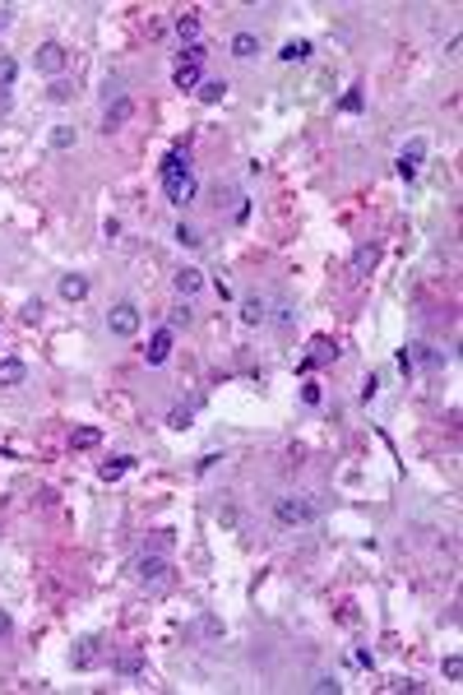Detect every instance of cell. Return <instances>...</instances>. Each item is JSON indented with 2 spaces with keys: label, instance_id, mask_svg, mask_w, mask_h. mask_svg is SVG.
<instances>
[{
  "label": "cell",
  "instance_id": "27",
  "mask_svg": "<svg viewBox=\"0 0 463 695\" xmlns=\"http://www.w3.org/2000/svg\"><path fill=\"white\" fill-rule=\"evenodd\" d=\"M176 89H199V65H181L176 70Z\"/></svg>",
  "mask_w": 463,
  "mask_h": 695
},
{
  "label": "cell",
  "instance_id": "6",
  "mask_svg": "<svg viewBox=\"0 0 463 695\" xmlns=\"http://www.w3.org/2000/svg\"><path fill=\"white\" fill-rule=\"evenodd\" d=\"M130 116H135V103H130L126 93H121V98H107V112H103V130H107V135H112V130H121V126H126Z\"/></svg>",
  "mask_w": 463,
  "mask_h": 695
},
{
  "label": "cell",
  "instance_id": "28",
  "mask_svg": "<svg viewBox=\"0 0 463 695\" xmlns=\"http://www.w3.org/2000/svg\"><path fill=\"white\" fill-rule=\"evenodd\" d=\"M14 79H19V65L10 56H0V89H14Z\"/></svg>",
  "mask_w": 463,
  "mask_h": 695
},
{
  "label": "cell",
  "instance_id": "14",
  "mask_svg": "<svg viewBox=\"0 0 463 695\" xmlns=\"http://www.w3.org/2000/svg\"><path fill=\"white\" fill-rule=\"evenodd\" d=\"M61 297L65 301H84V297H89V278H84V274H65L61 278Z\"/></svg>",
  "mask_w": 463,
  "mask_h": 695
},
{
  "label": "cell",
  "instance_id": "9",
  "mask_svg": "<svg viewBox=\"0 0 463 695\" xmlns=\"http://www.w3.org/2000/svg\"><path fill=\"white\" fill-rule=\"evenodd\" d=\"M167 357H172V329H158V334L149 338V348H144V361H149V366H162Z\"/></svg>",
  "mask_w": 463,
  "mask_h": 695
},
{
  "label": "cell",
  "instance_id": "7",
  "mask_svg": "<svg viewBox=\"0 0 463 695\" xmlns=\"http://www.w3.org/2000/svg\"><path fill=\"white\" fill-rule=\"evenodd\" d=\"M334 357H338V343L320 334V338H310V352L301 357V371H310V366H329Z\"/></svg>",
  "mask_w": 463,
  "mask_h": 695
},
{
  "label": "cell",
  "instance_id": "12",
  "mask_svg": "<svg viewBox=\"0 0 463 695\" xmlns=\"http://www.w3.org/2000/svg\"><path fill=\"white\" fill-rule=\"evenodd\" d=\"M112 672H121V677H139V672H144V654H139V649L116 654V658H112Z\"/></svg>",
  "mask_w": 463,
  "mask_h": 695
},
{
  "label": "cell",
  "instance_id": "13",
  "mask_svg": "<svg viewBox=\"0 0 463 695\" xmlns=\"http://www.w3.org/2000/svg\"><path fill=\"white\" fill-rule=\"evenodd\" d=\"M24 375H28V366L19 357H0V385L10 389V385H24Z\"/></svg>",
  "mask_w": 463,
  "mask_h": 695
},
{
  "label": "cell",
  "instance_id": "5",
  "mask_svg": "<svg viewBox=\"0 0 463 695\" xmlns=\"http://www.w3.org/2000/svg\"><path fill=\"white\" fill-rule=\"evenodd\" d=\"M422 163H426V140L417 135V140L403 144V154H399V163H394V167H399V177H403V181H417Z\"/></svg>",
  "mask_w": 463,
  "mask_h": 695
},
{
  "label": "cell",
  "instance_id": "39",
  "mask_svg": "<svg viewBox=\"0 0 463 695\" xmlns=\"http://www.w3.org/2000/svg\"><path fill=\"white\" fill-rule=\"evenodd\" d=\"M10 14H14V10H5V5H0V28H5V24H10Z\"/></svg>",
  "mask_w": 463,
  "mask_h": 695
},
{
  "label": "cell",
  "instance_id": "36",
  "mask_svg": "<svg viewBox=\"0 0 463 695\" xmlns=\"http://www.w3.org/2000/svg\"><path fill=\"white\" fill-rule=\"evenodd\" d=\"M315 691H324V695L334 691V695H338V682H334V677H315Z\"/></svg>",
  "mask_w": 463,
  "mask_h": 695
},
{
  "label": "cell",
  "instance_id": "29",
  "mask_svg": "<svg viewBox=\"0 0 463 695\" xmlns=\"http://www.w3.org/2000/svg\"><path fill=\"white\" fill-rule=\"evenodd\" d=\"M208 61V47H204V42H190V47H185V61H181V65H204Z\"/></svg>",
  "mask_w": 463,
  "mask_h": 695
},
{
  "label": "cell",
  "instance_id": "30",
  "mask_svg": "<svg viewBox=\"0 0 463 695\" xmlns=\"http://www.w3.org/2000/svg\"><path fill=\"white\" fill-rule=\"evenodd\" d=\"M70 144H75V130H70V126H56V130H52V149H70Z\"/></svg>",
  "mask_w": 463,
  "mask_h": 695
},
{
  "label": "cell",
  "instance_id": "16",
  "mask_svg": "<svg viewBox=\"0 0 463 695\" xmlns=\"http://www.w3.org/2000/svg\"><path fill=\"white\" fill-rule=\"evenodd\" d=\"M232 56H236V61L259 56V38H255V33H236V38H232Z\"/></svg>",
  "mask_w": 463,
  "mask_h": 695
},
{
  "label": "cell",
  "instance_id": "23",
  "mask_svg": "<svg viewBox=\"0 0 463 695\" xmlns=\"http://www.w3.org/2000/svg\"><path fill=\"white\" fill-rule=\"evenodd\" d=\"M130 473V454H121V459H107L103 463V477L107 482H116V477H126Z\"/></svg>",
  "mask_w": 463,
  "mask_h": 695
},
{
  "label": "cell",
  "instance_id": "25",
  "mask_svg": "<svg viewBox=\"0 0 463 695\" xmlns=\"http://www.w3.org/2000/svg\"><path fill=\"white\" fill-rule=\"evenodd\" d=\"M278 56H283V61H306V56H310V42H306V38H296V42H287Z\"/></svg>",
  "mask_w": 463,
  "mask_h": 695
},
{
  "label": "cell",
  "instance_id": "1",
  "mask_svg": "<svg viewBox=\"0 0 463 695\" xmlns=\"http://www.w3.org/2000/svg\"><path fill=\"white\" fill-rule=\"evenodd\" d=\"M273 515L287 528H310V524H320V501L315 496H278Z\"/></svg>",
  "mask_w": 463,
  "mask_h": 695
},
{
  "label": "cell",
  "instance_id": "17",
  "mask_svg": "<svg viewBox=\"0 0 463 695\" xmlns=\"http://www.w3.org/2000/svg\"><path fill=\"white\" fill-rule=\"evenodd\" d=\"M195 195H199V181H195V172H190V177L181 181V186H176V190L167 195V200H172V204H176V209H185V204H195Z\"/></svg>",
  "mask_w": 463,
  "mask_h": 695
},
{
  "label": "cell",
  "instance_id": "2",
  "mask_svg": "<svg viewBox=\"0 0 463 695\" xmlns=\"http://www.w3.org/2000/svg\"><path fill=\"white\" fill-rule=\"evenodd\" d=\"M70 65V52H65L61 42H42L38 52H33V70L38 75H52V79H61V70Z\"/></svg>",
  "mask_w": 463,
  "mask_h": 695
},
{
  "label": "cell",
  "instance_id": "21",
  "mask_svg": "<svg viewBox=\"0 0 463 695\" xmlns=\"http://www.w3.org/2000/svg\"><path fill=\"white\" fill-rule=\"evenodd\" d=\"M190 417H195V403H176V408L167 412V426H176V431H185V426H190Z\"/></svg>",
  "mask_w": 463,
  "mask_h": 695
},
{
  "label": "cell",
  "instance_id": "37",
  "mask_svg": "<svg viewBox=\"0 0 463 695\" xmlns=\"http://www.w3.org/2000/svg\"><path fill=\"white\" fill-rule=\"evenodd\" d=\"M10 631H14V621L5 617V612H0V640H5V635H10Z\"/></svg>",
  "mask_w": 463,
  "mask_h": 695
},
{
  "label": "cell",
  "instance_id": "11",
  "mask_svg": "<svg viewBox=\"0 0 463 695\" xmlns=\"http://www.w3.org/2000/svg\"><path fill=\"white\" fill-rule=\"evenodd\" d=\"M375 264H380V246H357V251H352V274H371Z\"/></svg>",
  "mask_w": 463,
  "mask_h": 695
},
{
  "label": "cell",
  "instance_id": "38",
  "mask_svg": "<svg viewBox=\"0 0 463 695\" xmlns=\"http://www.w3.org/2000/svg\"><path fill=\"white\" fill-rule=\"evenodd\" d=\"M0 112H10V93L0 89Z\"/></svg>",
  "mask_w": 463,
  "mask_h": 695
},
{
  "label": "cell",
  "instance_id": "26",
  "mask_svg": "<svg viewBox=\"0 0 463 695\" xmlns=\"http://www.w3.org/2000/svg\"><path fill=\"white\" fill-rule=\"evenodd\" d=\"M190 315H195L190 306H172V311H167V329H172V334H176V329H185V324H190Z\"/></svg>",
  "mask_w": 463,
  "mask_h": 695
},
{
  "label": "cell",
  "instance_id": "31",
  "mask_svg": "<svg viewBox=\"0 0 463 695\" xmlns=\"http://www.w3.org/2000/svg\"><path fill=\"white\" fill-rule=\"evenodd\" d=\"M417 357H422L426 366H445V361H450L445 352H440V348H417Z\"/></svg>",
  "mask_w": 463,
  "mask_h": 695
},
{
  "label": "cell",
  "instance_id": "24",
  "mask_svg": "<svg viewBox=\"0 0 463 695\" xmlns=\"http://www.w3.org/2000/svg\"><path fill=\"white\" fill-rule=\"evenodd\" d=\"M47 98H52V103H70V98H75V84H70V79H52Z\"/></svg>",
  "mask_w": 463,
  "mask_h": 695
},
{
  "label": "cell",
  "instance_id": "4",
  "mask_svg": "<svg viewBox=\"0 0 463 695\" xmlns=\"http://www.w3.org/2000/svg\"><path fill=\"white\" fill-rule=\"evenodd\" d=\"M185 177H190V154H185V149H172V154L162 158V190L172 195Z\"/></svg>",
  "mask_w": 463,
  "mask_h": 695
},
{
  "label": "cell",
  "instance_id": "10",
  "mask_svg": "<svg viewBox=\"0 0 463 695\" xmlns=\"http://www.w3.org/2000/svg\"><path fill=\"white\" fill-rule=\"evenodd\" d=\"M172 287H176L181 297H195V292H204V274L185 264V269H176V274H172Z\"/></svg>",
  "mask_w": 463,
  "mask_h": 695
},
{
  "label": "cell",
  "instance_id": "20",
  "mask_svg": "<svg viewBox=\"0 0 463 695\" xmlns=\"http://www.w3.org/2000/svg\"><path fill=\"white\" fill-rule=\"evenodd\" d=\"M176 38H181V42H195V38H199V14H181V19H176Z\"/></svg>",
  "mask_w": 463,
  "mask_h": 695
},
{
  "label": "cell",
  "instance_id": "3",
  "mask_svg": "<svg viewBox=\"0 0 463 695\" xmlns=\"http://www.w3.org/2000/svg\"><path fill=\"white\" fill-rule=\"evenodd\" d=\"M139 306H135V301H121V306H112V315H107V324H112V334L116 338H135L139 334Z\"/></svg>",
  "mask_w": 463,
  "mask_h": 695
},
{
  "label": "cell",
  "instance_id": "8",
  "mask_svg": "<svg viewBox=\"0 0 463 695\" xmlns=\"http://www.w3.org/2000/svg\"><path fill=\"white\" fill-rule=\"evenodd\" d=\"M167 570H172L167 556H149V552H144L139 561H135V575H139L144 584H158V579H167Z\"/></svg>",
  "mask_w": 463,
  "mask_h": 695
},
{
  "label": "cell",
  "instance_id": "34",
  "mask_svg": "<svg viewBox=\"0 0 463 695\" xmlns=\"http://www.w3.org/2000/svg\"><path fill=\"white\" fill-rule=\"evenodd\" d=\"M24 320H28V324H38V320H42V297H33V301L24 306Z\"/></svg>",
  "mask_w": 463,
  "mask_h": 695
},
{
  "label": "cell",
  "instance_id": "35",
  "mask_svg": "<svg viewBox=\"0 0 463 695\" xmlns=\"http://www.w3.org/2000/svg\"><path fill=\"white\" fill-rule=\"evenodd\" d=\"M338 107H343V112H361V93H357V89L343 93V103H338Z\"/></svg>",
  "mask_w": 463,
  "mask_h": 695
},
{
  "label": "cell",
  "instance_id": "22",
  "mask_svg": "<svg viewBox=\"0 0 463 695\" xmlns=\"http://www.w3.org/2000/svg\"><path fill=\"white\" fill-rule=\"evenodd\" d=\"M176 241L185 246V251H195V246L204 241V237H199V227H195V223H176Z\"/></svg>",
  "mask_w": 463,
  "mask_h": 695
},
{
  "label": "cell",
  "instance_id": "15",
  "mask_svg": "<svg viewBox=\"0 0 463 695\" xmlns=\"http://www.w3.org/2000/svg\"><path fill=\"white\" fill-rule=\"evenodd\" d=\"M241 320H245V324H264V320H269L264 297H245V301H241Z\"/></svg>",
  "mask_w": 463,
  "mask_h": 695
},
{
  "label": "cell",
  "instance_id": "33",
  "mask_svg": "<svg viewBox=\"0 0 463 695\" xmlns=\"http://www.w3.org/2000/svg\"><path fill=\"white\" fill-rule=\"evenodd\" d=\"M199 631H204L208 640H218V635H222V621H218V617H204V621H199Z\"/></svg>",
  "mask_w": 463,
  "mask_h": 695
},
{
  "label": "cell",
  "instance_id": "18",
  "mask_svg": "<svg viewBox=\"0 0 463 695\" xmlns=\"http://www.w3.org/2000/svg\"><path fill=\"white\" fill-rule=\"evenodd\" d=\"M222 98H227V79H204V84H199V103H222Z\"/></svg>",
  "mask_w": 463,
  "mask_h": 695
},
{
  "label": "cell",
  "instance_id": "32",
  "mask_svg": "<svg viewBox=\"0 0 463 695\" xmlns=\"http://www.w3.org/2000/svg\"><path fill=\"white\" fill-rule=\"evenodd\" d=\"M445 677H450V682H459V677H463V658H459V654L445 658Z\"/></svg>",
  "mask_w": 463,
  "mask_h": 695
},
{
  "label": "cell",
  "instance_id": "19",
  "mask_svg": "<svg viewBox=\"0 0 463 695\" xmlns=\"http://www.w3.org/2000/svg\"><path fill=\"white\" fill-rule=\"evenodd\" d=\"M70 445H75V450H93V445H103V431H98V426H75Z\"/></svg>",
  "mask_w": 463,
  "mask_h": 695
}]
</instances>
